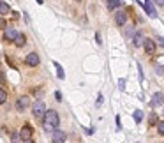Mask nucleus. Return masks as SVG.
Here are the masks:
<instances>
[{
    "mask_svg": "<svg viewBox=\"0 0 164 143\" xmlns=\"http://www.w3.org/2000/svg\"><path fill=\"white\" fill-rule=\"evenodd\" d=\"M43 118H44V131L46 132H53L60 124V117H58V113L55 110H48Z\"/></svg>",
    "mask_w": 164,
    "mask_h": 143,
    "instance_id": "nucleus-1",
    "label": "nucleus"
},
{
    "mask_svg": "<svg viewBox=\"0 0 164 143\" xmlns=\"http://www.w3.org/2000/svg\"><path fill=\"white\" fill-rule=\"evenodd\" d=\"M32 113L35 118H43L44 113H46V104H44L43 101H35L32 106Z\"/></svg>",
    "mask_w": 164,
    "mask_h": 143,
    "instance_id": "nucleus-2",
    "label": "nucleus"
},
{
    "mask_svg": "<svg viewBox=\"0 0 164 143\" xmlns=\"http://www.w3.org/2000/svg\"><path fill=\"white\" fill-rule=\"evenodd\" d=\"M66 140H67V134L64 131H60V129H55L51 132V141L53 143H66Z\"/></svg>",
    "mask_w": 164,
    "mask_h": 143,
    "instance_id": "nucleus-3",
    "label": "nucleus"
},
{
    "mask_svg": "<svg viewBox=\"0 0 164 143\" xmlns=\"http://www.w3.org/2000/svg\"><path fill=\"white\" fill-rule=\"evenodd\" d=\"M39 62H41V58H39L37 53H28V55L25 57V64L30 66V67H37Z\"/></svg>",
    "mask_w": 164,
    "mask_h": 143,
    "instance_id": "nucleus-4",
    "label": "nucleus"
},
{
    "mask_svg": "<svg viewBox=\"0 0 164 143\" xmlns=\"http://www.w3.org/2000/svg\"><path fill=\"white\" fill-rule=\"evenodd\" d=\"M143 48H145V53L147 55H153L155 53V43H153L152 39H143Z\"/></svg>",
    "mask_w": 164,
    "mask_h": 143,
    "instance_id": "nucleus-5",
    "label": "nucleus"
},
{
    "mask_svg": "<svg viewBox=\"0 0 164 143\" xmlns=\"http://www.w3.org/2000/svg\"><path fill=\"white\" fill-rule=\"evenodd\" d=\"M28 104H30V97L23 95V97H20V99L16 101V110L18 111H25L28 108Z\"/></svg>",
    "mask_w": 164,
    "mask_h": 143,
    "instance_id": "nucleus-6",
    "label": "nucleus"
},
{
    "mask_svg": "<svg viewBox=\"0 0 164 143\" xmlns=\"http://www.w3.org/2000/svg\"><path fill=\"white\" fill-rule=\"evenodd\" d=\"M32 132H34L32 126H30V124H25V126L21 127V131H20V138H21V140H28V138H32Z\"/></svg>",
    "mask_w": 164,
    "mask_h": 143,
    "instance_id": "nucleus-7",
    "label": "nucleus"
},
{
    "mask_svg": "<svg viewBox=\"0 0 164 143\" xmlns=\"http://www.w3.org/2000/svg\"><path fill=\"white\" fill-rule=\"evenodd\" d=\"M115 23L118 25V27H124L127 23V14L124 11H116V14H115Z\"/></svg>",
    "mask_w": 164,
    "mask_h": 143,
    "instance_id": "nucleus-8",
    "label": "nucleus"
},
{
    "mask_svg": "<svg viewBox=\"0 0 164 143\" xmlns=\"http://www.w3.org/2000/svg\"><path fill=\"white\" fill-rule=\"evenodd\" d=\"M143 7H145V11H147V14H148L150 18H157L155 7H153V4L150 2V0H145V4H143Z\"/></svg>",
    "mask_w": 164,
    "mask_h": 143,
    "instance_id": "nucleus-9",
    "label": "nucleus"
},
{
    "mask_svg": "<svg viewBox=\"0 0 164 143\" xmlns=\"http://www.w3.org/2000/svg\"><path fill=\"white\" fill-rule=\"evenodd\" d=\"M164 104V94L162 92H155L152 99V106H162Z\"/></svg>",
    "mask_w": 164,
    "mask_h": 143,
    "instance_id": "nucleus-10",
    "label": "nucleus"
},
{
    "mask_svg": "<svg viewBox=\"0 0 164 143\" xmlns=\"http://www.w3.org/2000/svg\"><path fill=\"white\" fill-rule=\"evenodd\" d=\"M18 35V30L16 28H9L7 27L6 30H4V37L7 39V41H14V37Z\"/></svg>",
    "mask_w": 164,
    "mask_h": 143,
    "instance_id": "nucleus-11",
    "label": "nucleus"
},
{
    "mask_svg": "<svg viewBox=\"0 0 164 143\" xmlns=\"http://www.w3.org/2000/svg\"><path fill=\"white\" fill-rule=\"evenodd\" d=\"M12 43L16 44L18 48H23V46H25V44H27V37H25V35H23V34H18L16 37H14V41H12Z\"/></svg>",
    "mask_w": 164,
    "mask_h": 143,
    "instance_id": "nucleus-12",
    "label": "nucleus"
},
{
    "mask_svg": "<svg viewBox=\"0 0 164 143\" xmlns=\"http://www.w3.org/2000/svg\"><path fill=\"white\" fill-rule=\"evenodd\" d=\"M122 6V0H108V9L109 11H115Z\"/></svg>",
    "mask_w": 164,
    "mask_h": 143,
    "instance_id": "nucleus-13",
    "label": "nucleus"
},
{
    "mask_svg": "<svg viewBox=\"0 0 164 143\" xmlns=\"http://www.w3.org/2000/svg\"><path fill=\"white\" fill-rule=\"evenodd\" d=\"M132 44H134L136 48H139V46H141V44H143V35H141V34H136V35H134V39H132Z\"/></svg>",
    "mask_w": 164,
    "mask_h": 143,
    "instance_id": "nucleus-14",
    "label": "nucleus"
},
{
    "mask_svg": "<svg viewBox=\"0 0 164 143\" xmlns=\"http://www.w3.org/2000/svg\"><path fill=\"white\" fill-rule=\"evenodd\" d=\"M55 67H57V76L60 78V80H64V78H66V74H64V69H62V66L58 64V62H55Z\"/></svg>",
    "mask_w": 164,
    "mask_h": 143,
    "instance_id": "nucleus-15",
    "label": "nucleus"
},
{
    "mask_svg": "<svg viewBox=\"0 0 164 143\" xmlns=\"http://www.w3.org/2000/svg\"><path fill=\"white\" fill-rule=\"evenodd\" d=\"M132 118H134V122H136V124H139V122H141V118H143V111L136 110V111H134V115H132Z\"/></svg>",
    "mask_w": 164,
    "mask_h": 143,
    "instance_id": "nucleus-16",
    "label": "nucleus"
},
{
    "mask_svg": "<svg viewBox=\"0 0 164 143\" xmlns=\"http://www.w3.org/2000/svg\"><path fill=\"white\" fill-rule=\"evenodd\" d=\"M157 113H150V117H148V124H150V126H155V124H157Z\"/></svg>",
    "mask_w": 164,
    "mask_h": 143,
    "instance_id": "nucleus-17",
    "label": "nucleus"
},
{
    "mask_svg": "<svg viewBox=\"0 0 164 143\" xmlns=\"http://www.w3.org/2000/svg\"><path fill=\"white\" fill-rule=\"evenodd\" d=\"M9 12V6L6 2H0V14H7Z\"/></svg>",
    "mask_w": 164,
    "mask_h": 143,
    "instance_id": "nucleus-18",
    "label": "nucleus"
},
{
    "mask_svg": "<svg viewBox=\"0 0 164 143\" xmlns=\"http://www.w3.org/2000/svg\"><path fill=\"white\" fill-rule=\"evenodd\" d=\"M6 101H7V92L4 88H0V104H4Z\"/></svg>",
    "mask_w": 164,
    "mask_h": 143,
    "instance_id": "nucleus-19",
    "label": "nucleus"
},
{
    "mask_svg": "<svg viewBox=\"0 0 164 143\" xmlns=\"http://www.w3.org/2000/svg\"><path fill=\"white\" fill-rule=\"evenodd\" d=\"M155 126H157V132L159 134H164V120H157Z\"/></svg>",
    "mask_w": 164,
    "mask_h": 143,
    "instance_id": "nucleus-20",
    "label": "nucleus"
},
{
    "mask_svg": "<svg viewBox=\"0 0 164 143\" xmlns=\"http://www.w3.org/2000/svg\"><path fill=\"white\" fill-rule=\"evenodd\" d=\"M118 88L120 90H125V80H118Z\"/></svg>",
    "mask_w": 164,
    "mask_h": 143,
    "instance_id": "nucleus-21",
    "label": "nucleus"
},
{
    "mask_svg": "<svg viewBox=\"0 0 164 143\" xmlns=\"http://www.w3.org/2000/svg\"><path fill=\"white\" fill-rule=\"evenodd\" d=\"M20 140H21L20 134H12V143H20Z\"/></svg>",
    "mask_w": 164,
    "mask_h": 143,
    "instance_id": "nucleus-22",
    "label": "nucleus"
},
{
    "mask_svg": "<svg viewBox=\"0 0 164 143\" xmlns=\"http://www.w3.org/2000/svg\"><path fill=\"white\" fill-rule=\"evenodd\" d=\"M6 27H7L6 20H4V18H0V28H6Z\"/></svg>",
    "mask_w": 164,
    "mask_h": 143,
    "instance_id": "nucleus-23",
    "label": "nucleus"
},
{
    "mask_svg": "<svg viewBox=\"0 0 164 143\" xmlns=\"http://www.w3.org/2000/svg\"><path fill=\"white\" fill-rule=\"evenodd\" d=\"M155 69H157V74H164V67L162 66H157Z\"/></svg>",
    "mask_w": 164,
    "mask_h": 143,
    "instance_id": "nucleus-24",
    "label": "nucleus"
},
{
    "mask_svg": "<svg viewBox=\"0 0 164 143\" xmlns=\"http://www.w3.org/2000/svg\"><path fill=\"white\" fill-rule=\"evenodd\" d=\"M95 41H97V44H99V46L102 44V41H101V35H99V34H95Z\"/></svg>",
    "mask_w": 164,
    "mask_h": 143,
    "instance_id": "nucleus-25",
    "label": "nucleus"
},
{
    "mask_svg": "<svg viewBox=\"0 0 164 143\" xmlns=\"http://www.w3.org/2000/svg\"><path fill=\"white\" fill-rule=\"evenodd\" d=\"M55 97H57V101H62V94L60 92H55Z\"/></svg>",
    "mask_w": 164,
    "mask_h": 143,
    "instance_id": "nucleus-26",
    "label": "nucleus"
},
{
    "mask_svg": "<svg viewBox=\"0 0 164 143\" xmlns=\"http://www.w3.org/2000/svg\"><path fill=\"white\" fill-rule=\"evenodd\" d=\"M155 4H157V6H161V7H164V0H155Z\"/></svg>",
    "mask_w": 164,
    "mask_h": 143,
    "instance_id": "nucleus-27",
    "label": "nucleus"
},
{
    "mask_svg": "<svg viewBox=\"0 0 164 143\" xmlns=\"http://www.w3.org/2000/svg\"><path fill=\"white\" fill-rule=\"evenodd\" d=\"M102 103V94H99V97H97V104H101Z\"/></svg>",
    "mask_w": 164,
    "mask_h": 143,
    "instance_id": "nucleus-28",
    "label": "nucleus"
},
{
    "mask_svg": "<svg viewBox=\"0 0 164 143\" xmlns=\"http://www.w3.org/2000/svg\"><path fill=\"white\" fill-rule=\"evenodd\" d=\"M23 143H35V141H34L32 138H28V140H23Z\"/></svg>",
    "mask_w": 164,
    "mask_h": 143,
    "instance_id": "nucleus-29",
    "label": "nucleus"
},
{
    "mask_svg": "<svg viewBox=\"0 0 164 143\" xmlns=\"http://www.w3.org/2000/svg\"><path fill=\"white\" fill-rule=\"evenodd\" d=\"M159 43H161V46L164 48V37H159Z\"/></svg>",
    "mask_w": 164,
    "mask_h": 143,
    "instance_id": "nucleus-30",
    "label": "nucleus"
},
{
    "mask_svg": "<svg viewBox=\"0 0 164 143\" xmlns=\"http://www.w3.org/2000/svg\"><path fill=\"white\" fill-rule=\"evenodd\" d=\"M37 4H43V0H37Z\"/></svg>",
    "mask_w": 164,
    "mask_h": 143,
    "instance_id": "nucleus-31",
    "label": "nucleus"
},
{
    "mask_svg": "<svg viewBox=\"0 0 164 143\" xmlns=\"http://www.w3.org/2000/svg\"><path fill=\"white\" fill-rule=\"evenodd\" d=\"M0 85H2V74H0Z\"/></svg>",
    "mask_w": 164,
    "mask_h": 143,
    "instance_id": "nucleus-32",
    "label": "nucleus"
},
{
    "mask_svg": "<svg viewBox=\"0 0 164 143\" xmlns=\"http://www.w3.org/2000/svg\"><path fill=\"white\" fill-rule=\"evenodd\" d=\"M74 2H83V0H74Z\"/></svg>",
    "mask_w": 164,
    "mask_h": 143,
    "instance_id": "nucleus-33",
    "label": "nucleus"
},
{
    "mask_svg": "<svg viewBox=\"0 0 164 143\" xmlns=\"http://www.w3.org/2000/svg\"><path fill=\"white\" fill-rule=\"evenodd\" d=\"M0 2H2V0H0Z\"/></svg>",
    "mask_w": 164,
    "mask_h": 143,
    "instance_id": "nucleus-34",
    "label": "nucleus"
}]
</instances>
